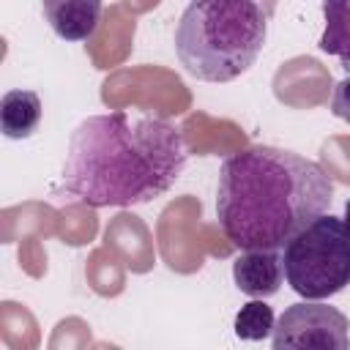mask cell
<instances>
[{
  "instance_id": "6da1fadb",
  "label": "cell",
  "mask_w": 350,
  "mask_h": 350,
  "mask_svg": "<svg viewBox=\"0 0 350 350\" xmlns=\"http://www.w3.org/2000/svg\"><path fill=\"white\" fill-rule=\"evenodd\" d=\"M186 159L170 120L126 109L90 115L68 137L60 189L90 208L145 205L172 189Z\"/></svg>"
},
{
  "instance_id": "7a4b0ae2",
  "label": "cell",
  "mask_w": 350,
  "mask_h": 350,
  "mask_svg": "<svg viewBox=\"0 0 350 350\" xmlns=\"http://www.w3.org/2000/svg\"><path fill=\"white\" fill-rule=\"evenodd\" d=\"M331 175L301 153L252 145L224 159L216 183V219L238 249H284L328 211Z\"/></svg>"
},
{
  "instance_id": "3957f363",
  "label": "cell",
  "mask_w": 350,
  "mask_h": 350,
  "mask_svg": "<svg viewBox=\"0 0 350 350\" xmlns=\"http://www.w3.org/2000/svg\"><path fill=\"white\" fill-rule=\"evenodd\" d=\"M265 33L257 0H191L175 25V55L200 82H232L254 66Z\"/></svg>"
},
{
  "instance_id": "277c9868",
  "label": "cell",
  "mask_w": 350,
  "mask_h": 350,
  "mask_svg": "<svg viewBox=\"0 0 350 350\" xmlns=\"http://www.w3.org/2000/svg\"><path fill=\"white\" fill-rule=\"evenodd\" d=\"M287 284L309 301H323L350 284V235L339 216L328 211L284 243Z\"/></svg>"
},
{
  "instance_id": "5b68a950",
  "label": "cell",
  "mask_w": 350,
  "mask_h": 350,
  "mask_svg": "<svg viewBox=\"0 0 350 350\" xmlns=\"http://www.w3.org/2000/svg\"><path fill=\"white\" fill-rule=\"evenodd\" d=\"M276 350L284 347H320V350H347L350 347V323L347 317L320 301H298L287 306L271 334Z\"/></svg>"
},
{
  "instance_id": "8992f818",
  "label": "cell",
  "mask_w": 350,
  "mask_h": 350,
  "mask_svg": "<svg viewBox=\"0 0 350 350\" xmlns=\"http://www.w3.org/2000/svg\"><path fill=\"white\" fill-rule=\"evenodd\" d=\"M279 249H241L232 260V279L241 293L249 298H268L276 295L284 279Z\"/></svg>"
},
{
  "instance_id": "52a82bcc",
  "label": "cell",
  "mask_w": 350,
  "mask_h": 350,
  "mask_svg": "<svg viewBox=\"0 0 350 350\" xmlns=\"http://www.w3.org/2000/svg\"><path fill=\"white\" fill-rule=\"evenodd\" d=\"M41 11L63 41H88L101 22V0H41Z\"/></svg>"
},
{
  "instance_id": "ba28073f",
  "label": "cell",
  "mask_w": 350,
  "mask_h": 350,
  "mask_svg": "<svg viewBox=\"0 0 350 350\" xmlns=\"http://www.w3.org/2000/svg\"><path fill=\"white\" fill-rule=\"evenodd\" d=\"M41 123V98L36 90L14 88L0 101V131L8 139H27Z\"/></svg>"
},
{
  "instance_id": "9c48e42d",
  "label": "cell",
  "mask_w": 350,
  "mask_h": 350,
  "mask_svg": "<svg viewBox=\"0 0 350 350\" xmlns=\"http://www.w3.org/2000/svg\"><path fill=\"white\" fill-rule=\"evenodd\" d=\"M325 30L317 46L328 55H336L342 68L350 71V0H323Z\"/></svg>"
},
{
  "instance_id": "30bf717a",
  "label": "cell",
  "mask_w": 350,
  "mask_h": 350,
  "mask_svg": "<svg viewBox=\"0 0 350 350\" xmlns=\"http://www.w3.org/2000/svg\"><path fill=\"white\" fill-rule=\"evenodd\" d=\"M273 309L262 301V298H254L249 304L241 306V312L235 314V336L238 339H246V342H262L265 336L273 334Z\"/></svg>"
},
{
  "instance_id": "8fae6325",
  "label": "cell",
  "mask_w": 350,
  "mask_h": 350,
  "mask_svg": "<svg viewBox=\"0 0 350 350\" xmlns=\"http://www.w3.org/2000/svg\"><path fill=\"white\" fill-rule=\"evenodd\" d=\"M331 112H334L339 120L350 123V74L334 85V96H331Z\"/></svg>"
},
{
  "instance_id": "7c38bea8",
  "label": "cell",
  "mask_w": 350,
  "mask_h": 350,
  "mask_svg": "<svg viewBox=\"0 0 350 350\" xmlns=\"http://www.w3.org/2000/svg\"><path fill=\"white\" fill-rule=\"evenodd\" d=\"M342 221H345V230H347V235H350V200L345 202V216H342Z\"/></svg>"
}]
</instances>
